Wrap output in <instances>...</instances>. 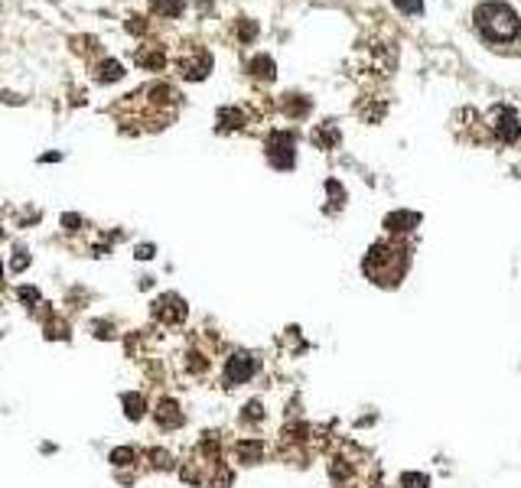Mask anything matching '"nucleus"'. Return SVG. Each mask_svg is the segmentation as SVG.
I'll list each match as a JSON object with an SVG mask.
<instances>
[{
	"label": "nucleus",
	"mask_w": 521,
	"mask_h": 488,
	"mask_svg": "<svg viewBox=\"0 0 521 488\" xmlns=\"http://www.w3.org/2000/svg\"><path fill=\"white\" fill-rule=\"evenodd\" d=\"M476 26L486 33V40H495V43H505L511 36H518V13L511 10L509 3H499V0H492V3H482L476 7Z\"/></svg>",
	"instance_id": "obj_1"
},
{
	"label": "nucleus",
	"mask_w": 521,
	"mask_h": 488,
	"mask_svg": "<svg viewBox=\"0 0 521 488\" xmlns=\"http://www.w3.org/2000/svg\"><path fill=\"white\" fill-rule=\"evenodd\" d=\"M176 69H180L182 78L199 82V78H205V75H209V69H212V55H209V49H205V46L186 43L180 49V55H176Z\"/></svg>",
	"instance_id": "obj_2"
},
{
	"label": "nucleus",
	"mask_w": 521,
	"mask_h": 488,
	"mask_svg": "<svg viewBox=\"0 0 521 488\" xmlns=\"http://www.w3.org/2000/svg\"><path fill=\"white\" fill-rule=\"evenodd\" d=\"M264 147H267V159L274 163L277 170H290V166H293V134L277 130V134L267 137Z\"/></svg>",
	"instance_id": "obj_3"
},
{
	"label": "nucleus",
	"mask_w": 521,
	"mask_h": 488,
	"mask_svg": "<svg viewBox=\"0 0 521 488\" xmlns=\"http://www.w3.org/2000/svg\"><path fill=\"white\" fill-rule=\"evenodd\" d=\"M489 121H492V130H495V137L505 140V143H515V140L521 137V121H518V114H515L511 107L499 105V107H495V111L489 114Z\"/></svg>",
	"instance_id": "obj_4"
},
{
	"label": "nucleus",
	"mask_w": 521,
	"mask_h": 488,
	"mask_svg": "<svg viewBox=\"0 0 521 488\" xmlns=\"http://www.w3.org/2000/svg\"><path fill=\"white\" fill-rule=\"evenodd\" d=\"M255 372H257V358H255V355H248V351H234L232 358L225 361V384H228V387L245 384Z\"/></svg>",
	"instance_id": "obj_5"
},
{
	"label": "nucleus",
	"mask_w": 521,
	"mask_h": 488,
	"mask_svg": "<svg viewBox=\"0 0 521 488\" xmlns=\"http://www.w3.org/2000/svg\"><path fill=\"white\" fill-rule=\"evenodd\" d=\"M153 316L163 319L166 326H173V322H182V319H186V303H182L176 293H166V297H160L157 303H153Z\"/></svg>",
	"instance_id": "obj_6"
},
{
	"label": "nucleus",
	"mask_w": 521,
	"mask_h": 488,
	"mask_svg": "<svg viewBox=\"0 0 521 488\" xmlns=\"http://www.w3.org/2000/svg\"><path fill=\"white\" fill-rule=\"evenodd\" d=\"M137 65L140 69H150V72H157L166 65V49L163 46H144L137 53Z\"/></svg>",
	"instance_id": "obj_7"
},
{
	"label": "nucleus",
	"mask_w": 521,
	"mask_h": 488,
	"mask_svg": "<svg viewBox=\"0 0 521 488\" xmlns=\"http://www.w3.org/2000/svg\"><path fill=\"white\" fill-rule=\"evenodd\" d=\"M121 75H124V65L117 62V59H101V62L95 65V78L98 82H117V78H121Z\"/></svg>",
	"instance_id": "obj_8"
},
{
	"label": "nucleus",
	"mask_w": 521,
	"mask_h": 488,
	"mask_svg": "<svg viewBox=\"0 0 521 488\" xmlns=\"http://www.w3.org/2000/svg\"><path fill=\"white\" fill-rule=\"evenodd\" d=\"M313 143L323 147V150L336 147V143H339V130H336V124H330V121H326V124H319V128L313 130Z\"/></svg>",
	"instance_id": "obj_9"
},
{
	"label": "nucleus",
	"mask_w": 521,
	"mask_h": 488,
	"mask_svg": "<svg viewBox=\"0 0 521 488\" xmlns=\"http://www.w3.org/2000/svg\"><path fill=\"white\" fill-rule=\"evenodd\" d=\"M248 72L255 75V78H274V72H277V65H274V59L271 55H255L251 62H248Z\"/></svg>",
	"instance_id": "obj_10"
},
{
	"label": "nucleus",
	"mask_w": 521,
	"mask_h": 488,
	"mask_svg": "<svg viewBox=\"0 0 521 488\" xmlns=\"http://www.w3.org/2000/svg\"><path fill=\"white\" fill-rule=\"evenodd\" d=\"M420 222V215L414 212H394L384 218V225H388V232H411V225Z\"/></svg>",
	"instance_id": "obj_11"
},
{
	"label": "nucleus",
	"mask_w": 521,
	"mask_h": 488,
	"mask_svg": "<svg viewBox=\"0 0 521 488\" xmlns=\"http://www.w3.org/2000/svg\"><path fill=\"white\" fill-rule=\"evenodd\" d=\"M157 420L163 426H180L182 424V417H180V407L173 401H163L160 403V410H157Z\"/></svg>",
	"instance_id": "obj_12"
},
{
	"label": "nucleus",
	"mask_w": 521,
	"mask_h": 488,
	"mask_svg": "<svg viewBox=\"0 0 521 488\" xmlns=\"http://www.w3.org/2000/svg\"><path fill=\"white\" fill-rule=\"evenodd\" d=\"M280 107L287 111L290 117H303L309 111V101L303 95H284V101H280Z\"/></svg>",
	"instance_id": "obj_13"
},
{
	"label": "nucleus",
	"mask_w": 521,
	"mask_h": 488,
	"mask_svg": "<svg viewBox=\"0 0 521 488\" xmlns=\"http://www.w3.org/2000/svg\"><path fill=\"white\" fill-rule=\"evenodd\" d=\"M182 7H186L182 0H153V13H157V17H166V20L180 17Z\"/></svg>",
	"instance_id": "obj_14"
},
{
	"label": "nucleus",
	"mask_w": 521,
	"mask_h": 488,
	"mask_svg": "<svg viewBox=\"0 0 521 488\" xmlns=\"http://www.w3.org/2000/svg\"><path fill=\"white\" fill-rule=\"evenodd\" d=\"M219 121H222V124H219V128H228V130H234V128H241V124H245V117H241V111H234V107H222V111H219Z\"/></svg>",
	"instance_id": "obj_15"
},
{
	"label": "nucleus",
	"mask_w": 521,
	"mask_h": 488,
	"mask_svg": "<svg viewBox=\"0 0 521 488\" xmlns=\"http://www.w3.org/2000/svg\"><path fill=\"white\" fill-rule=\"evenodd\" d=\"M238 456L245 459V462H257L261 459V443H241L238 446Z\"/></svg>",
	"instance_id": "obj_16"
},
{
	"label": "nucleus",
	"mask_w": 521,
	"mask_h": 488,
	"mask_svg": "<svg viewBox=\"0 0 521 488\" xmlns=\"http://www.w3.org/2000/svg\"><path fill=\"white\" fill-rule=\"evenodd\" d=\"M238 36H241V43H251L257 36V26L251 20H238Z\"/></svg>",
	"instance_id": "obj_17"
},
{
	"label": "nucleus",
	"mask_w": 521,
	"mask_h": 488,
	"mask_svg": "<svg viewBox=\"0 0 521 488\" xmlns=\"http://www.w3.org/2000/svg\"><path fill=\"white\" fill-rule=\"evenodd\" d=\"M394 7L401 13H420L424 10V0H394Z\"/></svg>",
	"instance_id": "obj_18"
},
{
	"label": "nucleus",
	"mask_w": 521,
	"mask_h": 488,
	"mask_svg": "<svg viewBox=\"0 0 521 488\" xmlns=\"http://www.w3.org/2000/svg\"><path fill=\"white\" fill-rule=\"evenodd\" d=\"M124 403L130 407L128 417H130V420H137V417H140V397H137V394H124Z\"/></svg>",
	"instance_id": "obj_19"
},
{
	"label": "nucleus",
	"mask_w": 521,
	"mask_h": 488,
	"mask_svg": "<svg viewBox=\"0 0 521 488\" xmlns=\"http://www.w3.org/2000/svg\"><path fill=\"white\" fill-rule=\"evenodd\" d=\"M130 459H134L130 449H114V453H111V462H114V466H130Z\"/></svg>",
	"instance_id": "obj_20"
},
{
	"label": "nucleus",
	"mask_w": 521,
	"mask_h": 488,
	"mask_svg": "<svg viewBox=\"0 0 521 488\" xmlns=\"http://www.w3.org/2000/svg\"><path fill=\"white\" fill-rule=\"evenodd\" d=\"M26 264H30V257H26V251H13V261H10V267L13 270H26Z\"/></svg>",
	"instance_id": "obj_21"
},
{
	"label": "nucleus",
	"mask_w": 521,
	"mask_h": 488,
	"mask_svg": "<svg viewBox=\"0 0 521 488\" xmlns=\"http://www.w3.org/2000/svg\"><path fill=\"white\" fill-rule=\"evenodd\" d=\"M404 485H414V488H424L427 478L424 476H404Z\"/></svg>",
	"instance_id": "obj_22"
},
{
	"label": "nucleus",
	"mask_w": 521,
	"mask_h": 488,
	"mask_svg": "<svg viewBox=\"0 0 521 488\" xmlns=\"http://www.w3.org/2000/svg\"><path fill=\"white\" fill-rule=\"evenodd\" d=\"M137 257H140V261L153 257V244H140V247H137Z\"/></svg>",
	"instance_id": "obj_23"
},
{
	"label": "nucleus",
	"mask_w": 521,
	"mask_h": 488,
	"mask_svg": "<svg viewBox=\"0 0 521 488\" xmlns=\"http://www.w3.org/2000/svg\"><path fill=\"white\" fill-rule=\"evenodd\" d=\"M20 297L26 299V303H36V290H20Z\"/></svg>",
	"instance_id": "obj_24"
},
{
	"label": "nucleus",
	"mask_w": 521,
	"mask_h": 488,
	"mask_svg": "<svg viewBox=\"0 0 521 488\" xmlns=\"http://www.w3.org/2000/svg\"><path fill=\"white\" fill-rule=\"evenodd\" d=\"M518 33H521V26H518Z\"/></svg>",
	"instance_id": "obj_25"
}]
</instances>
